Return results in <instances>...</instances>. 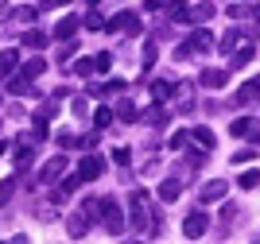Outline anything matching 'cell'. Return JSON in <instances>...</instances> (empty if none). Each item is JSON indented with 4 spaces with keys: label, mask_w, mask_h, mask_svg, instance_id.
Returning <instances> with one entry per match:
<instances>
[{
    "label": "cell",
    "mask_w": 260,
    "mask_h": 244,
    "mask_svg": "<svg viewBox=\"0 0 260 244\" xmlns=\"http://www.w3.org/2000/svg\"><path fill=\"white\" fill-rule=\"evenodd\" d=\"M31 163V148L27 144H16V167H27Z\"/></svg>",
    "instance_id": "cell-30"
},
{
    "label": "cell",
    "mask_w": 260,
    "mask_h": 244,
    "mask_svg": "<svg viewBox=\"0 0 260 244\" xmlns=\"http://www.w3.org/2000/svg\"><path fill=\"white\" fill-rule=\"evenodd\" d=\"M93 70H98V66H93V58H82V62H74V74H78V78H89Z\"/></svg>",
    "instance_id": "cell-31"
},
{
    "label": "cell",
    "mask_w": 260,
    "mask_h": 244,
    "mask_svg": "<svg viewBox=\"0 0 260 244\" xmlns=\"http://www.w3.org/2000/svg\"><path fill=\"white\" fill-rule=\"evenodd\" d=\"M217 16V4H210V0H202V4H194L190 8V23H206Z\"/></svg>",
    "instance_id": "cell-8"
},
{
    "label": "cell",
    "mask_w": 260,
    "mask_h": 244,
    "mask_svg": "<svg viewBox=\"0 0 260 244\" xmlns=\"http://www.w3.org/2000/svg\"><path fill=\"white\" fill-rule=\"evenodd\" d=\"M109 31H124V35H140V16L136 12H117L109 20Z\"/></svg>",
    "instance_id": "cell-2"
},
{
    "label": "cell",
    "mask_w": 260,
    "mask_h": 244,
    "mask_svg": "<svg viewBox=\"0 0 260 244\" xmlns=\"http://www.w3.org/2000/svg\"><path fill=\"white\" fill-rule=\"evenodd\" d=\"M101 170H105V159H101V155H86V159L78 163V175H82V182L101 179Z\"/></svg>",
    "instance_id": "cell-4"
},
{
    "label": "cell",
    "mask_w": 260,
    "mask_h": 244,
    "mask_svg": "<svg viewBox=\"0 0 260 244\" xmlns=\"http://www.w3.org/2000/svg\"><path fill=\"white\" fill-rule=\"evenodd\" d=\"M206 229H210V213H206V210H194V213L183 221V233H186V236H202Z\"/></svg>",
    "instance_id": "cell-3"
},
{
    "label": "cell",
    "mask_w": 260,
    "mask_h": 244,
    "mask_svg": "<svg viewBox=\"0 0 260 244\" xmlns=\"http://www.w3.org/2000/svg\"><path fill=\"white\" fill-rule=\"evenodd\" d=\"M167 4H171V0H144V8H148V12H159V8H167Z\"/></svg>",
    "instance_id": "cell-38"
},
{
    "label": "cell",
    "mask_w": 260,
    "mask_h": 244,
    "mask_svg": "<svg viewBox=\"0 0 260 244\" xmlns=\"http://www.w3.org/2000/svg\"><path fill=\"white\" fill-rule=\"evenodd\" d=\"M98 217L109 233H124V213H120V205L113 198H98Z\"/></svg>",
    "instance_id": "cell-1"
},
{
    "label": "cell",
    "mask_w": 260,
    "mask_h": 244,
    "mask_svg": "<svg viewBox=\"0 0 260 244\" xmlns=\"http://www.w3.org/2000/svg\"><path fill=\"white\" fill-rule=\"evenodd\" d=\"M82 23H86L89 31H105V27H109V23H105V16H101V12H89V16H86V20H82Z\"/></svg>",
    "instance_id": "cell-26"
},
{
    "label": "cell",
    "mask_w": 260,
    "mask_h": 244,
    "mask_svg": "<svg viewBox=\"0 0 260 244\" xmlns=\"http://www.w3.org/2000/svg\"><path fill=\"white\" fill-rule=\"evenodd\" d=\"M190 140H194L198 148H206V151H214V144H217V136H214V132H210L206 124H198L194 132H190Z\"/></svg>",
    "instance_id": "cell-11"
},
{
    "label": "cell",
    "mask_w": 260,
    "mask_h": 244,
    "mask_svg": "<svg viewBox=\"0 0 260 244\" xmlns=\"http://www.w3.org/2000/svg\"><path fill=\"white\" fill-rule=\"evenodd\" d=\"M140 117V113H136V105H132V101H117V120H124V124H132V120Z\"/></svg>",
    "instance_id": "cell-20"
},
{
    "label": "cell",
    "mask_w": 260,
    "mask_h": 244,
    "mask_svg": "<svg viewBox=\"0 0 260 244\" xmlns=\"http://www.w3.org/2000/svg\"><path fill=\"white\" fill-rule=\"evenodd\" d=\"M12 16H16L20 23H31L35 16H39V8H12Z\"/></svg>",
    "instance_id": "cell-32"
},
{
    "label": "cell",
    "mask_w": 260,
    "mask_h": 244,
    "mask_svg": "<svg viewBox=\"0 0 260 244\" xmlns=\"http://www.w3.org/2000/svg\"><path fill=\"white\" fill-rule=\"evenodd\" d=\"M16 62H20V51H4V54H0V78L8 74V70H12Z\"/></svg>",
    "instance_id": "cell-25"
},
{
    "label": "cell",
    "mask_w": 260,
    "mask_h": 244,
    "mask_svg": "<svg viewBox=\"0 0 260 244\" xmlns=\"http://www.w3.org/2000/svg\"><path fill=\"white\" fill-rule=\"evenodd\" d=\"M179 194H183V186H179V179H167V182H163V186H159V198H163V202H175Z\"/></svg>",
    "instance_id": "cell-19"
},
{
    "label": "cell",
    "mask_w": 260,
    "mask_h": 244,
    "mask_svg": "<svg viewBox=\"0 0 260 244\" xmlns=\"http://www.w3.org/2000/svg\"><path fill=\"white\" fill-rule=\"evenodd\" d=\"M140 62H144V70H152V62H155V43H148V47H144Z\"/></svg>",
    "instance_id": "cell-34"
},
{
    "label": "cell",
    "mask_w": 260,
    "mask_h": 244,
    "mask_svg": "<svg viewBox=\"0 0 260 244\" xmlns=\"http://www.w3.org/2000/svg\"><path fill=\"white\" fill-rule=\"evenodd\" d=\"M214 47V35L206 31V27H194V35H190V51H210Z\"/></svg>",
    "instance_id": "cell-12"
},
{
    "label": "cell",
    "mask_w": 260,
    "mask_h": 244,
    "mask_svg": "<svg viewBox=\"0 0 260 244\" xmlns=\"http://www.w3.org/2000/svg\"><path fill=\"white\" fill-rule=\"evenodd\" d=\"M252 128H256V120H249V117H237L233 124H229V132H233V136H249Z\"/></svg>",
    "instance_id": "cell-22"
},
{
    "label": "cell",
    "mask_w": 260,
    "mask_h": 244,
    "mask_svg": "<svg viewBox=\"0 0 260 244\" xmlns=\"http://www.w3.org/2000/svg\"><path fill=\"white\" fill-rule=\"evenodd\" d=\"M23 47H27V51H43L47 47V31H23Z\"/></svg>",
    "instance_id": "cell-17"
},
{
    "label": "cell",
    "mask_w": 260,
    "mask_h": 244,
    "mask_svg": "<svg viewBox=\"0 0 260 244\" xmlns=\"http://www.w3.org/2000/svg\"><path fill=\"white\" fill-rule=\"evenodd\" d=\"M171 93H175L171 82H152V97H155V101H167Z\"/></svg>",
    "instance_id": "cell-27"
},
{
    "label": "cell",
    "mask_w": 260,
    "mask_h": 244,
    "mask_svg": "<svg viewBox=\"0 0 260 244\" xmlns=\"http://www.w3.org/2000/svg\"><path fill=\"white\" fill-rule=\"evenodd\" d=\"M186 136H190V132H175V136L167 140V148H171V151H179V148L186 144Z\"/></svg>",
    "instance_id": "cell-35"
},
{
    "label": "cell",
    "mask_w": 260,
    "mask_h": 244,
    "mask_svg": "<svg viewBox=\"0 0 260 244\" xmlns=\"http://www.w3.org/2000/svg\"><path fill=\"white\" fill-rule=\"evenodd\" d=\"M252 54H256V51H252V43H245L241 51L229 54V66H233V70H237V66H249V62H252Z\"/></svg>",
    "instance_id": "cell-15"
},
{
    "label": "cell",
    "mask_w": 260,
    "mask_h": 244,
    "mask_svg": "<svg viewBox=\"0 0 260 244\" xmlns=\"http://www.w3.org/2000/svg\"><path fill=\"white\" fill-rule=\"evenodd\" d=\"M8 93H16V97H31V93H35V89H31V78H27V74H16V78L8 82Z\"/></svg>",
    "instance_id": "cell-10"
},
{
    "label": "cell",
    "mask_w": 260,
    "mask_h": 244,
    "mask_svg": "<svg viewBox=\"0 0 260 244\" xmlns=\"http://www.w3.org/2000/svg\"><path fill=\"white\" fill-rule=\"evenodd\" d=\"M260 97V78H252V82L241 85V93H237V105H249V101H256Z\"/></svg>",
    "instance_id": "cell-13"
},
{
    "label": "cell",
    "mask_w": 260,
    "mask_h": 244,
    "mask_svg": "<svg viewBox=\"0 0 260 244\" xmlns=\"http://www.w3.org/2000/svg\"><path fill=\"white\" fill-rule=\"evenodd\" d=\"M93 66H98V74H109V66H113V54H109V51L93 54Z\"/></svg>",
    "instance_id": "cell-29"
},
{
    "label": "cell",
    "mask_w": 260,
    "mask_h": 244,
    "mask_svg": "<svg viewBox=\"0 0 260 244\" xmlns=\"http://www.w3.org/2000/svg\"><path fill=\"white\" fill-rule=\"evenodd\" d=\"M0 155H4V144H0Z\"/></svg>",
    "instance_id": "cell-41"
},
{
    "label": "cell",
    "mask_w": 260,
    "mask_h": 244,
    "mask_svg": "<svg viewBox=\"0 0 260 244\" xmlns=\"http://www.w3.org/2000/svg\"><path fill=\"white\" fill-rule=\"evenodd\" d=\"M78 27H82V16H66V20L54 23V39H70Z\"/></svg>",
    "instance_id": "cell-7"
},
{
    "label": "cell",
    "mask_w": 260,
    "mask_h": 244,
    "mask_svg": "<svg viewBox=\"0 0 260 244\" xmlns=\"http://www.w3.org/2000/svg\"><path fill=\"white\" fill-rule=\"evenodd\" d=\"M198 82L206 85V89H221V85L229 82V70H202V78Z\"/></svg>",
    "instance_id": "cell-9"
},
{
    "label": "cell",
    "mask_w": 260,
    "mask_h": 244,
    "mask_svg": "<svg viewBox=\"0 0 260 244\" xmlns=\"http://www.w3.org/2000/svg\"><path fill=\"white\" fill-rule=\"evenodd\" d=\"M245 43H249V39H245V35H241L237 27H233V31H225V39H221V51H225V54H233V51H241Z\"/></svg>",
    "instance_id": "cell-14"
},
{
    "label": "cell",
    "mask_w": 260,
    "mask_h": 244,
    "mask_svg": "<svg viewBox=\"0 0 260 244\" xmlns=\"http://www.w3.org/2000/svg\"><path fill=\"white\" fill-rule=\"evenodd\" d=\"M74 113H78V117H86V113H89V101H86V97H74Z\"/></svg>",
    "instance_id": "cell-37"
},
{
    "label": "cell",
    "mask_w": 260,
    "mask_h": 244,
    "mask_svg": "<svg viewBox=\"0 0 260 244\" xmlns=\"http://www.w3.org/2000/svg\"><path fill=\"white\" fill-rule=\"evenodd\" d=\"M144 120H148L152 128H163V124H167V109H163V101H159L155 109H148V113H144Z\"/></svg>",
    "instance_id": "cell-18"
},
{
    "label": "cell",
    "mask_w": 260,
    "mask_h": 244,
    "mask_svg": "<svg viewBox=\"0 0 260 244\" xmlns=\"http://www.w3.org/2000/svg\"><path fill=\"white\" fill-rule=\"evenodd\" d=\"M229 194V182H221V179H214V182H202V202H221Z\"/></svg>",
    "instance_id": "cell-5"
},
{
    "label": "cell",
    "mask_w": 260,
    "mask_h": 244,
    "mask_svg": "<svg viewBox=\"0 0 260 244\" xmlns=\"http://www.w3.org/2000/svg\"><path fill=\"white\" fill-rule=\"evenodd\" d=\"M62 170H66V159H62V155H54L51 163H43L39 179H43V182H58V179H62Z\"/></svg>",
    "instance_id": "cell-6"
},
{
    "label": "cell",
    "mask_w": 260,
    "mask_h": 244,
    "mask_svg": "<svg viewBox=\"0 0 260 244\" xmlns=\"http://www.w3.org/2000/svg\"><path fill=\"white\" fill-rule=\"evenodd\" d=\"M43 70H47V62H43V58H27V62H23V70H20V74H27V78H31V82H35V78L43 74Z\"/></svg>",
    "instance_id": "cell-21"
},
{
    "label": "cell",
    "mask_w": 260,
    "mask_h": 244,
    "mask_svg": "<svg viewBox=\"0 0 260 244\" xmlns=\"http://www.w3.org/2000/svg\"><path fill=\"white\" fill-rule=\"evenodd\" d=\"M89 221H93V217H89L86 210H78L74 217H70V236H82V233L89 229Z\"/></svg>",
    "instance_id": "cell-16"
},
{
    "label": "cell",
    "mask_w": 260,
    "mask_h": 244,
    "mask_svg": "<svg viewBox=\"0 0 260 244\" xmlns=\"http://www.w3.org/2000/svg\"><path fill=\"white\" fill-rule=\"evenodd\" d=\"M62 4H70V0H43V8H62Z\"/></svg>",
    "instance_id": "cell-39"
},
{
    "label": "cell",
    "mask_w": 260,
    "mask_h": 244,
    "mask_svg": "<svg viewBox=\"0 0 260 244\" xmlns=\"http://www.w3.org/2000/svg\"><path fill=\"white\" fill-rule=\"evenodd\" d=\"M16 186H20V179H4V182H0V205H4L12 194H16Z\"/></svg>",
    "instance_id": "cell-28"
},
{
    "label": "cell",
    "mask_w": 260,
    "mask_h": 244,
    "mask_svg": "<svg viewBox=\"0 0 260 244\" xmlns=\"http://www.w3.org/2000/svg\"><path fill=\"white\" fill-rule=\"evenodd\" d=\"M113 117H117V113H113L109 105H101L98 113H93V124H98V128H109V124H113Z\"/></svg>",
    "instance_id": "cell-24"
},
{
    "label": "cell",
    "mask_w": 260,
    "mask_h": 244,
    "mask_svg": "<svg viewBox=\"0 0 260 244\" xmlns=\"http://www.w3.org/2000/svg\"><path fill=\"white\" fill-rule=\"evenodd\" d=\"M256 159V151L252 148H241V151H233V167H237V163H252Z\"/></svg>",
    "instance_id": "cell-33"
},
{
    "label": "cell",
    "mask_w": 260,
    "mask_h": 244,
    "mask_svg": "<svg viewBox=\"0 0 260 244\" xmlns=\"http://www.w3.org/2000/svg\"><path fill=\"white\" fill-rule=\"evenodd\" d=\"M252 16H256V23H260V8H252Z\"/></svg>",
    "instance_id": "cell-40"
},
{
    "label": "cell",
    "mask_w": 260,
    "mask_h": 244,
    "mask_svg": "<svg viewBox=\"0 0 260 244\" xmlns=\"http://www.w3.org/2000/svg\"><path fill=\"white\" fill-rule=\"evenodd\" d=\"M237 186H241V190H256V186H260V170H245V175L237 179Z\"/></svg>",
    "instance_id": "cell-23"
},
{
    "label": "cell",
    "mask_w": 260,
    "mask_h": 244,
    "mask_svg": "<svg viewBox=\"0 0 260 244\" xmlns=\"http://www.w3.org/2000/svg\"><path fill=\"white\" fill-rule=\"evenodd\" d=\"M128 159H132L128 148H117V151H113V163H117V167H128Z\"/></svg>",
    "instance_id": "cell-36"
}]
</instances>
